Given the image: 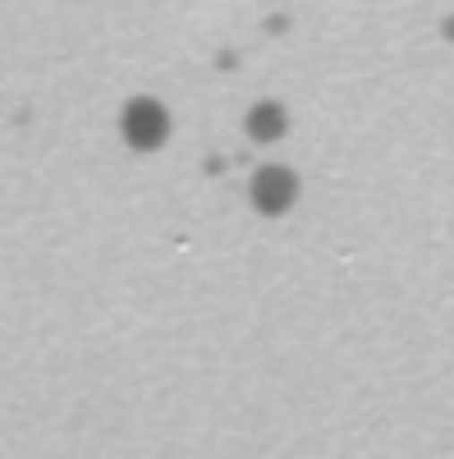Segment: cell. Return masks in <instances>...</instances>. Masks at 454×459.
Segmentation results:
<instances>
[{
	"instance_id": "1",
	"label": "cell",
	"mask_w": 454,
	"mask_h": 459,
	"mask_svg": "<svg viewBox=\"0 0 454 459\" xmlns=\"http://www.w3.org/2000/svg\"><path fill=\"white\" fill-rule=\"evenodd\" d=\"M166 129H170V120H166V106H161V101L138 97V101L124 106V138H129L133 147L151 152V147L166 138Z\"/></svg>"
},
{
	"instance_id": "2",
	"label": "cell",
	"mask_w": 454,
	"mask_h": 459,
	"mask_svg": "<svg viewBox=\"0 0 454 459\" xmlns=\"http://www.w3.org/2000/svg\"><path fill=\"white\" fill-rule=\"evenodd\" d=\"M298 198V179L285 170V166H261L257 179H253V203L261 212H285L289 203Z\"/></svg>"
},
{
	"instance_id": "3",
	"label": "cell",
	"mask_w": 454,
	"mask_h": 459,
	"mask_svg": "<svg viewBox=\"0 0 454 459\" xmlns=\"http://www.w3.org/2000/svg\"><path fill=\"white\" fill-rule=\"evenodd\" d=\"M248 134L253 138H280L285 134V110L276 106V101H261V106H253V115H248Z\"/></svg>"
}]
</instances>
